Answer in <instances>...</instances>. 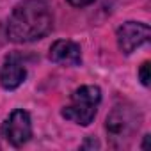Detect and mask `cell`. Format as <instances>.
<instances>
[{
  "mask_svg": "<svg viewBox=\"0 0 151 151\" xmlns=\"http://www.w3.org/2000/svg\"><path fill=\"white\" fill-rule=\"evenodd\" d=\"M140 128V114L130 103L116 105L107 116L105 130L114 147H128Z\"/></svg>",
  "mask_w": 151,
  "mask_h": 151,
  "instance_id": "2",
  "label": "cell"
},
{
  "mask_svg": "<svg viewBox=\"0 0 151 151\" xmlns=\"http://www.w3.org/2000/svg\"><path fill=\"white\" fill-rule=\"evenodd\" d=\"M96 0H68V4L73 7H87L91 4H94Z\"/></svg>",
  "mask_w": 151,
  "mask_h": 151,
  "instance_id": "9",
  "label": "cell"
},
{
  "mask_svg": "<svg viewBox=\"0 0 151 151\" xmlns=\"http://www.w3.org/2000/svg\"><path fill=\"white\" fill-rule=\"evenodd\" d=\"M53 27V14L46 0H22L7 22V37L13 43L43 39Z\"/></svg>",
  "mask_w": 151,
  "mask_h": 151,
  "instance_id": "1",
  "label": "cell"
},
{
  "mask_svg": "<svg viewBox=\"0 0 151 151\" xmlns=\"http://www.w3.org/2000/svg\"><path fill=\"white\" fill-rule=\"evenodd\" d=\"M2 137L14 147H20L29 142L32 137V121L27 110L16 109L2 123Z\"/></svg>",
  "mask_w": 151,
  "mask_h": 151,
  "instance_id": "4",
  "label": "cell"
},
{
  "mask_svg": "<svg viewBox=\"0 0 151 151\" xmlns=\"http://www.w3.org/2000/svg\"><path fill=\"white\" fill-rule=\"evenodd\" d=\"M48 57L52 62L60 66H78L82 62V50L75 41L59 39L50 46Z\"/></svg>",
  "mask_w": 151,
  "mask_h": 151,
  "instance_id": "7",
  "label": "cell"
},
{
  "mask_svg": "<svg viewBox=\"0 0 151 151\" xmlns=\"http://www.w3.org/2000/svg\"><path fill=\"white\" fill-rule=\"evenodd\" d=\"M100 101L101 91L98 86H82L73 91L69 103L62 109V117L80 126H89L96 117Z\"/></svg>",
  "mask_w": 151,
  "mask_h": 151,
  "instance_id": "3",
  "label": "cell"
},
{
  "mask_svg": "<svg viewBox=\"0 0 151 151\" xmlns=\"http://www.w3.org/2000/svg\"><path fill=\"white\" fill-rule=\"evenodd\" d=\"M27 78V68L20 60L18 55H9L0 69V86L6 91H14L18 89Z\"/></svg>",
  "mask_w": 151,
  "mask_h": 151,
  "instance_id": "6",
  "label": "cell"
},
{
  "mask_svg": "<svg viewBox=\"0 0 151 151\" xmlns=\"http://www.w3.org/2000/svg\"><path fill=\"white\" fill-rule=\"evenodd\" d=\"M147 146H149V135H146V137H144V142H142V146H140V147H142V149H147Z\"/></svg>",
  "mask_w": 151,
  "mask_h": 151,
  "instance_id": "10",
  "label": "cell"
},
{
  "mask_svg": "<svg viewBox=\"0 0 151 151\" xmlns=\"http://www.w3.org/2000/svg\"><path fill=\"white\" fill-rule=\"evenodd\" d=\"M151 36V29L147 23L142 22H126L117 29V46L124 55L133 53L139 46H142L144 43H147Z\"/></svg>",
  "mask_w": 151,
  "mask_h": 151,
  "instance_id": "5",
  "label": "cell"
},
{
  "mask_svg": "<svg viewBox=\"0 0 151 151\" xmlns=\"http://www.w3.org/2000/svg\"><path fill=\"white\" fill-rule=\"evenodd\" d=\"M139 78H140V82H142V86H149V62L146 60L142 66H140V69H139Z\"/></svg>",
  "mask_w": 151,
  "mask_h": 151,
  "instance_id": "8",
  "label": "cell"
}]
</instances>
